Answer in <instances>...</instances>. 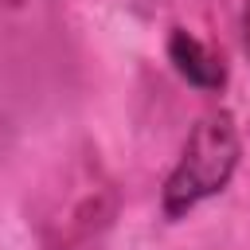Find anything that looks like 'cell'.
I'll list each match as a JSON object with an SVG mask.
<instances>
[{
	"mask_svg": "<svg viewBox=\"0 0 250 250\" xmlns=\"http://www.w3.org/2000/svg\"><path fill=\"white\" fill-rule=\"evenodd\" d=\"M238 152H242V141H238L234 117L227 109L203 113L191 125V133L180 148V160L172 164V172L164 180V191H160L164 215L180 219L191 207H199L203 199L219 195L238 168Z\"/></svg>",
	"mask_w": 250,
	"mask_h": 250,
	"instance_id": "obj_1",
	"label": "cell"
},
{
	"mask_svg": "<svg viewBox=\"0 0 250 250\" xmlns=\"http://www.w3.org/2000/svg\"><path fill=\"white\" fill-rule=\"evenodd\" d=\"M168 59H172L176 74L188 78V82L199 86V90H219V86L227 82V62H223V55L211 51L203 39H195V35L184 31V27H176V31L168 35Z\"/></svg>",
	"mask_w": 250,
	"mask_h": 250,
	"instance_id": "obj_2",
	"label": "cell"
},
{
	"mask_svg": "<svg viewBox=\"0 0 250 250\" xmlns=\"http://www.w3.org/2000/svg\"><path fill=\"white\" fill-rule=\"evenodd\" d=\"M238 31H242V51L250 59V0H242V12H238Z\"/></svg>",
	"mask_w": 250,
	"mask_h": 250,
	"instance_id": "obj_3",
	"label": "cell"
},
{
	"mask_svg": "<svg viewBox=\"0 0 250 250\" xmlns=\"http://www.w3.org/2000/svg\"><path fill=\"white\" fill-rule=\"evenodd\" d=\"M0 4H12V8H16V4H23V0H0Z\"/></svg>",
	"mask_w": 250,
	"mask_h": 250,
	"instance_id": "obj_4",
	"label": "cell"
}]
</instances>
